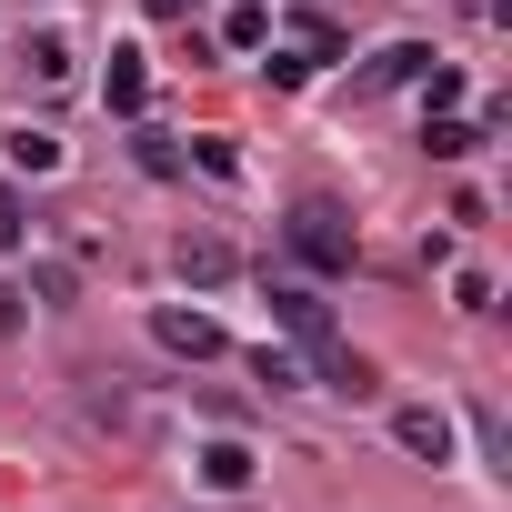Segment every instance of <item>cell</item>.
Wrapping results in <instances>:
<instances>
[{
    "instance_id": "obj_1",
    "label": "cell",
    "mask_w": 512,
    "mask_h": 512,
    "mask_svg": "<svg viewBox=\"0 0 512 512\" xmlns=\"http://www.w3.org/2000/svg\"><path fill=\"white\" fill-rule=\"evenodd\" d=\"M282 231H292V251H302L312 272H352V251H362V241H352V221H342V201H292V221H282Z\"/></svg>"
},
{
    "instance_id": "obj_2",
    "label": "cell",
    "mask_w": 512,
    "mask_h": 512,
    "mask_svg": "<svg viewBox=\"0 0 512 512\" xmlns=\"http://www.w3.org/2000/svg\"><path fill=\"white\" fill-rule=\"evenodd\" d=\"M151 342H161V352H181V362H221V352H231V342H221V322H211V312H191V302H161V312H151Z\"/></svg>"
},
{
    "instance_id": "obj_3",
    "label": "cell",
    "mask_w": 512,
    "mask_h": 512,
    "mask_svg": "<svg viewBox=\"0 0 512 512\" xmlns=\"http://www.w3.org/2000/svg\"><path fill=\"white\" fill-rule=\"evenodd\" d=\"M272 322H282L302 352H312V342H332V302H322L312 282H272Z\"/></svg>"
},
{
    "instance_id": "obj_4",
    "label": "cell",
    "mask_w": 512,
    "mask_h": 512,
    "mask_svg": "<svg viewBox=\"0 0 512 512\" xmlns=\"http://www.w3.org/2000/svg\"><path fill=\"white\" fill-rule=\"evenodd\" d=\"M312 372H322V392H342V402H372V392H382V372H372L342 332H332V342H312Z\"/></svg>"
},
{
    "instance_id": "obj_5",
    "label": "cell",
    "mask_w": 512,
    "mask_h": 512,
    "mask_svg": "<svg viewBox=\"0 0 512 512\" xmlns=\"http://www.w3.org/2000/svg\"><path fill=\"white\" fill-rule=\"evenodd\" d=\"M392 442H402L412 462H452V412H432V402H402V412H392Z\"/></svg>"
},
{
    "instance_id": "obj_6",
    "label": "cell",
    "mask_w": 512,
    "mask_h": 512,
    "mask_svg": "<svg viewBox=\"0 0 512 512\" xmlns=\"http://www.w3.org/2000/svg\"><path fill=\"white\" fill-rule=\"evenodd\" d=\"M171 272H181L191 292H211V282H231V241H211V231H181V241H171Z\"/></svg>"
},
{
    "instance_id": "obj_7",
    "label": "cell",
    "mask_w": 512,
    "mask_h": 512,
    "mask_svg": "<svg viewBox=\"0 0 512 512\" xmlns=\"http://www.w3.org/2000/svg\"><path fill=\"white\" fill-rule=\"evenodd\" d=\"M422 71H432V51H422V41H392V51H372V61H362V81H352V91L372 101V91H402V81H422Z\"/></svg>"
},
{
    "instance_id": "obj_8",
    "label": "cell",
    "mask_w": 512,
    "mask_h": 512,
    "mask_svg": "<svg viewBox=\"0 0 512 512\" xmlns=\"http://www.w3.org/2000/svg\"><path fill=\"white\" fill-rule=\"evenodd\" d=\"M101 101H111L121 121H141V101H151V71H141V51H111V71H101Z\"/></svg>"
},
{
    "instance_id": "obj_9",
    "label": "cell",
    "mask_w": 512,
    "mask_h": 512,
    "mask_svg": "<svg viewBox=\"0 0 512 512\" xmlns=\"http://www.w3.org/2000/svg\"><path fill=\"white\" fill-rule=\"evenodd\" d=\"M191 462H201V482H211V492H241V482H251V442H231V432H221V442H201Z\"/></svg>"
},
{
    "instance_id": "obj_10",
    "label": "cell",
    "mask_w": 512,
    "mask_h": 512,
    "mask_svg": "<svg viewBox=\"0 0 512 512\" xmlns=\"http://www.w3.org/2000/svg\"><path fill=\"white\" fill-rule=\"evenodd\" d=\"M422 151H432V161H472V151H482V121H452V111H442V121H422Z\"/></svg>"
},
{
    "instance_id": "obj_11",
    "label": "cell",
    "mask_w": 512,
    "mask_h": 512,
    "mask_svg": "<svg viewBox=\"0 0 512 512\" xmlns=\"http://www.w3.org/2000/svg\"><path fill=\"white\" fill-rule=\"evenodd\" d=\"M131 161H141L151 181H171V171H181V141H171V131H131Z\"/></svg>"
},
{
    "instance_id": "obj_12",
    "label": "cell",
    "mask_w": 512,
    "mask_h": 512,
    "mask_svg": "<svg viewBox=\"0 0 512 512\" xmlns=\"http://www.w3.org/2000/svg\"><path fill=\"white\" fill-rule=\"evenodd\" d=\"M221 41H231V51H262V41H272V11H262V0H241V11L221 21Z\"/></svg>"
},
{
    "instance_id": "obj_13",
    "label": "cell",
    "mask_w": 512,
    "mask_h": 512,
    "mask_svg": "<svg viewBox=\"0 0 512 512\" xmlns=\"http://www.w3.org/2000/svg\"><path fill=\"white\" fill-rule=\"evenodd\" d=\"M31 71L41 81H71V31H31Z\"/></svg>"
},
{
    "instance_id": "obj_14",
    "label": "cell",
    "mask_w": 512,
    "mask_h": 512,
    "mask_svg": "<svg viewBox=\"0 0 512 512\" xmlns=\"http://www.w3.org/2000/svg\"><path fill=\"white\" fill-rule=\"evenodd\" d=\"M11 161L21 171H61V131H11Z\"/></svg>"
},
{
    "instance_id": "obj_15",
    "label": "cell",
    "mask_w": 512,
    "mask_h": 512,
    "mask_svg": "<svg viewBox=\"0 0 512 512\" xmlns=\"http://www.w3.org/2000/svg\"><path fill=\"white\" fill-rule=\"evenodd\" d=\"M181 161H201V171H211V181H241V151H231V141H221V131H201V141H191V151H181Z\"/></svg>"
},
{
    "instance_id": "obj_16",
    "label": "cell",
    "mask_w": 512,
    "mask_h": 512,
    "mask_svg": "<svg viewBox=\"0 0 512 512\" xmlns=\"http://www.w3.org/2000/svg\"><path fill=\"white\" fill-rule=\"evenodd\" d=\"M472 442H482V462H502V452H512V442H502V412H492V402H472ZM502 472H512V462H502Z\"/></svg>"
},
{
    "instance_id": "obj_17",
    "label": "cell",
    "mask_w": 512,
    "mask_h": 512,
    "mask_svg": "<svg viewBox=\"0 0 512 512\" xmlns=\"http://www.w3.org/2000/svg\"><path fill=\"white\" fill-rule=\"evenodd\" d=\"M251 372H262L272 392H292V382H302V362H292V352H272V342H262V352H251Z\"/></svg>"
},
{
    "instance_id": "obj_18",
    "label": "cell",
    "mask_w": 512,
    "mask_h": 512,
    "mask_svg": "<svg viewBox=\"0 0 512 512\" xmlns=\"http://www.w3.org/2000/svg\"><path fill=\"white\" fill-rule=\"evenodd\" d=\"M31 241V211H21V191H0V251H21Z\"/></svg>"
},
{
    "instance_id": "obj_19",
    "label": "cell",
    "mask_w": 512,
    "mask_h": 512,
    "mask_svg": "<svg viewBox=\"0 0 512 512\" xmlns=\"http://www.w3.org/2000/svg\"><path fill=\"white\" fill-rule=\"evenodd\" d=\"M0 332H21V292L11 282H0Z\"/></svg>"
},
{
    "instance_id": "obj_20",
    "label": "cell",
    "mask_w": 512,
    "mask_h": 512,
    "mask_svg": "<svg viewBox=\"0 0 512 512\" xmlns=\"http://www.w3.org/2000/svg\"><path fill=\"white\" fill-rule=\"evenodd\" d=\"M151 11H161V21H181V11H201V0H151Z\"/></svg>"
}]
</instances>
